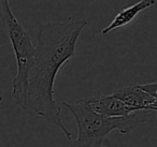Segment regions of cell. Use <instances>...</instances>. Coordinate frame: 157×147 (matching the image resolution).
Returning <instances> with one entry per match:
<instances>
[{"label":"cell","mask_w":157,"mask_h":147,"mask_svg":"<svg viewBox=\"0 0 157 147\" xmlns=\"http://www.w3.org/2000/svg\"><path fill=\"white\" fill-rule=\"evenodd\" d=\"M63 105L75 119L76 145L78 146H101L103 140L114 130L126 134L142 123H153L157 119V111L151 108L135 111L126 116H105L93 110L88 99H80L75 102L63 101Z\"/></svg>","instance_id":"2"},{"label":"cell","mask_w":157,"mask_h":147,"mask_svg":"<svg viewBox=\"0 0 157 147\" xmlns=\"http://www.w3.org/2000/svg\"><path fill=\"white\" fill-rule=\"evenodd\" d=\"M86 20L41 24L37 28V46L24 111L33 112L57 127L67 138L72 134L63 125L60 107L54 98V84L59 70L75 55L78 39Z\"/></svg>","instance_id":"1"},{"label":"cell","mask_w":157,"mask_h":147,"mask_svg":"<svg viewBox=\"0 0 157 147\" xmlns=\"http://www.w3.org/2000/svg\"><path fill=\"white\" fill-rule=\"evenodd\" d=\"M112 93L118 99L122 100L123 102H125L127 105L131 106L136 110L147 108V106L156 100L150 93L140 88L138 85H130V86L116 88Z\"/></svg>","instance_id":"5"},{"label":"cell","mask_w":157,"mask_h":147,"mask_svg":"<svg viewBox=\"0 0 157 147\" xmlns=\"http://www.w3.org/2000/svg\"><path fill=\"white\" fill-rule=\"evenodd\" d=\"M90 106L94 111L105 116H126L130 113L138 111L127 105L125 102L112 93V95H99L88 99Z\"/></svg>","instance_id":"4"},{"label":"cell","mask_w":157,"mask_h":147,"mask_svg":"<svg viewBox=\"0 0 157 147\" xmlns=\"http://www.w3.org/2000/svg\"><path fill=\"white\" fill-rule=\"evenodd\" d=\"M1 17L11 42L16 59L17 71L12 81V95L16 105L25 108L29 87V74L33 67L36 57V46L31 37L24 29L17 17L12 12L9 0H0Z\"/></svg>","instance_id":"3"},{"label":"cell","mask_w":157,"mask_h":147,"mask_svg":"<svg viewBox=\"0 0 157 147\" xmlns=\"http://www.w3.org/2000/svg\"><path fill=\"white\" fill-rule=\"evenodd\" d=\"M147 108H151V110H154V111H157V100H155L152 104L147 106Z\"/></svg>","instance_id":"8"},{"label":"cell","mask_w":157,"mask_h":147,"mask_svg":"<svg viewBox=\"0 0 157 147\" xmlns=\"http://www.w3.org/2000/svg\"><path fill=\"white\" fill-rule=\"evenodd\" d=\"M140 88L145 90L147 93H150L152 97H154L157 100V82L153 83H144V84H138Z\"/></svg>","instance_id":"7"},{"label":"cell","mask_w":157,"mask_h":147,"mask_svg":"<svg viewBox=\"0 0 157 147\" xmlns=\"http://www.w3.org/2000/svg\"><path fill=\"white\" fill-rule=\"evenodd\" d=\"M155 3H156V0H140L139 2L135 3L131 7L122 10V11H120L116 14L113 21L101 30V33L102 35H108L109 32L115 30V29L126 26V25H128L129 23H131L135 20L138 14H140L142 11H144L147 8L152 7Z\"/></svg>","instance_id":"6"}]
</instances>
